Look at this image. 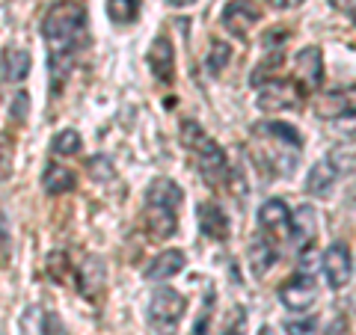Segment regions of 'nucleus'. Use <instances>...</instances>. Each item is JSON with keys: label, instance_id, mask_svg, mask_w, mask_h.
I'll list each match as a JSON object with an SVG mask.
<instances>
[{"label": "nucleus", "instance_id": "4be33fe9", "mask_svg": "<svg viewBox=\"0 0 356 335\" xmlns=\"http://www.w3.org/2000/svg\"><path fill=\"white\" fill-rule=\"evenodd\" d=\"M21 335H48V311L30 306L21 315Z\"/></svg>", "mask_w": 356, "mask_h": 335}, {"label": "nucleus", "instance_id": "f3484780", "mask_svg": "<svg viewBox=\"0 0 356 335\" xmlns=\"http://www.w3.org/2000/svg\"><path fill=\"white\" fill-rule=\"evenodd\" d=\"M291 238L294 243H300V252L312 247V240L318 238V217L312 205H300L291 217Z\"/></svg>", "mask_w": 356, "mask_h": 335}, {"label": "nucleus", "instance_id": "ddd939ff", "mask_svg": "<svg viewBox=\"0 0 356 335\" xmlns=\"http://www.w3.org/2000/svg\"><path fill=\"white\" fill-rule=\"evenodd\" d=\"M149 69L161 83H170L175 74V51L170 36H158L149 48Z\"/></svg>", "mask_w": 356, "mask_h": 335}, {"label": "nucleus", "instance_id": "cd10ccee", "mask_svg": "<svg viewBox=\"0 0 356 335\" xmlns=\"http://www.w3.org/2000/svg\"><path fill=\"white\" fill-rule=\"evenodd\" d=\"M270 6H276V9H285V6H294V0H267Z\"/></svg>", "mask_w": 356, "mask_h": 335}, {"label": "nucleus", "instance_id": "5701e85b", "mask_svg": "<svg viewBox=\"0 0 356 335\" xmlns=\"http://www.w3.org/2000/svg\"><path fill=\"white\" fill-rule=\"evenodd\" d=\"M229 60H232V48H229V44L220 42V39L211 42V51H208V60H205L208 72H211V74H220V72L229 65Z\"/></svg>", "mask_w": 356, "mask_h": 335}, {"label": "nucleus", "instance_id": "6e6552de", "mask_svg": "<svg viewBox=\"0 0 356 335\" xmlns=\"http://www.w3.org/2000/svg\"><path fill=\"white\" fill-rule=\"evenodd\" d=\"M280 300H282V306L285 309H291V311H306L315 306V300H318V288H315V279H312L309 273H294L288 282H282L280 288Z\"/></svg>", "mask_w": 356, "mask_h": 335}, {"label": "nucleus", "instance_id": "39448f33", "mask_svg": "<svg viewBox=\"0 0 356 335\" xmlns=\"http://www.w3.org/2000/svg\"><path fill=\"white\" fill-rule=\"evenodd\" d=\"M321 267H324V276H327V285L330 288H344L350 282L353 276V255H350V247L344 240H336L330 243L321 255Z\"/></svg>", "mask_w": 356, "mask_h": 335}, {"label": "nucleus", "instance_id": "f03ea898", "mask_svg": "<svg viewBox=\"0 0 356 335\" xmlns=\"http://www.w3.org/2000/svg\"><path fill=\"white\" fill-rule=\"evenodd\" d=\"M184 202V190L172 178H154L146 190V208H143V226L152 240L172 238L178 229V208Z\"/></svg>", "mask_w": 356, "mask_h": 335}, {"label": "nucleus", "instance_id": "1a4fd4ad", "mask_svg": "<svg viewBox=\"0 0 356 335\" xmlns=\"http://www.w3.org/2000/svg\"><path fill=\"white\" fill-rule=\"evenodd\" d=\"M321 81H324V57H321L318 48H303L294 57V83L303 89V92H312L318 89Z\"/></svg>", "mask_w": 356, "mask_h": 335}, {"label": "nucleus", "instance_id": "393cba45", "mask_svg": "<svg viewBox=\"0 0 356 335\" xmlns=\"http://www.w3.org/2000/svg\"><path fill=\"white\" fill-rule=\"evenodd\" d=\"M27 107H30V98H27V92H18L15 95V101H13V110H9V113H13V119H24L27 116Z\"/></svg>", "mask_w": 356, "mask_h": 335}, {"label": "nucleus", "instance_id": "9b49d317", "mask_svg": "<svg viewBox=\"0 0 356 335\" xmlns=\"http://www.w3.org/2000/svg\"><path fill=\"white\" fill-rule=\"evenodd\" d=\"M291 217H294V211H288L282 199H267L259 208V226L264 234H270V238L291 234Z\"/></svg>", "mask_w": 356, "mask_h": 335}, {"label": "nucleus", "instance_id": "dca6fc26", "mask_svg": "<svg viewBox=\"0 0 356 335\" xmlns=\"http://www.w3.org/2000/svg\"><path fill=\"white\" fill-rule=\"evenodd\" d=\"M196 214H199V229H202L205 238L222 240L229 234V217L222 214V208L217 202H199Z\"/></svg>", "mask_w": 356, "mask_h": 335}, {"label": "nucleus", "instance_id": "c756f323", "mask_svg": "<svg viewBox=\"0 0 356 335\" xmlns=\"http://www.w3.org/2000/svg\"><path fill=\"white\" fill-rule=\"evenodd\" d=\"M261 335H276V332H273L270 327H261Z\"/></svg>", "mask_w": 356, "mask_h": 335}, {"label": "nucleus", "instance_id": "412c9836", "mask_svg": "<svg viewBox=\"0 0 356 335\" xmlns=\"http://www.w3.org/2000/svg\"><path fill=\"white\" fill-rule=\"evenodd\" d=\"M81 146H83L81 133H77V131H72V128L60 131L57 137L51 140V152L57 154V158H72V154H77V152H81Z\"/></svg>", "mask_w": 356, "mask_h": 335}, {"label": "nucleus", "instance_id": "4468645a", "mask_svg": "<svg viewBox=\"0 0 356 335\" xmlns=\"http://www.w3.org/2000/svg\"><path fill=\"white\" fill-rule=\"evenodd\" d=\"M184 264H187V255L181 250H163L161 255L152 259V264L143 270V276H146L149 282H166V279L181 273Z\"/></svg>", "mask_w": 356, "mask_h": 335}, {"label": "nucleus", "instance_id": "aec40b11", "mask_svg": "<svg viewBox=\"0 0 356 335\" xmlns=\"http://www.w3.org/2000/svg\"><path fill=\"white\" fill-rule=\"evenodd\" d=\"M137 15H140V0H107V18L116 27L131 24Z\"/></svg>", "mask_w": 356, "mask_h": 335}, {"label": "nucleus", "instance_id": "c85d7f7f", "mask_svg": "<svg viewBox=\"0 0 356 335\" xmlns=\"http://www.w3.org/2000/svg\"><path fill=\"white\" fill-rule=\"evenodd\" d=\"M348 172H356V154H350V161H348Z\"/></svg>", "mask_w": 356, "mask_h": 335}, {"label": "nucleus", "instance_id": "423d86ee", "mask_svg": "<svg viewBox=\"0 0 356 335\" xmlns=\"http://www.w3.org/2000/svg\"><path fill=\"white\" fill-rule=\"evenodd\" d=\"M303 104V89L294 81H270L259 86V107L267 113H280V110H294Z\"/></svg>", "mask_w": 356, "mask_h": 335}, {"label": "nucleus", "instance_id": "a878e982", "mask_svg": "<svg viewBox=\"0 0 356 335\" xmlns=\"http://www.w3.org/2000/svg\"><path fill=\"white\" fill-rule=\"evenodd\" d=\"M48 335H69L65 323H63L57 315H51V311H48Z\"/></svg>", "mask_w": 356, "mask_h": 335}, {"label": "nucleus", "instance_id": "7c9ffc66", "mask_svg": "<svg viewBox=\"0 0 356 335\" xmlns=\"http://www.w3.org/2000/svg\"><path fill=\"white\" fill-rule=\"evenodd\" d=\"M353 15H356V9H353Z\"/></svg>", "mask_w": 356, "mask_h": 335}, {"label": "nucleus", "instance_id": "9d476101", "mask_svg": "<svg viewBox=\"0 0 356 335\" xmlns=\"http://www.w3.org/2000/svg\"><path fill=\"white\" fill-rule=\"evenodd\" d=\"M315 113L321 119H348V116H356V86L332 89V92L321 95Z\"/></svg>", "mask_w": 356, "mask_h": 335}, {"label": "nucleus", "instance_id": "20e7f679", "mask_svg": "<svg viewBox=\"0 0 356 335\" xmlns=\"http://www.w3.org/2000/svg\"><path fill=\"white\" fill-rule=\"evenodd\" d=\"M184 309H187V300L172 291V288H158L149 300V323L154 335H175L178 323L184 318Z\"/></svg>", "mask_w": 356, "mask_h": 335}, {"label": "nucleus", "instance_id": "f8f14e48", "mask_svg": "<svg viewBox=\"0 0 356 335\" xmlns=\"http://www.w3.org/2000/svg\"><path fill=\"white\" fill-rule=\"evenodd\" d=\"M339 175H341V170H339V163L332 161V154H330V158H324V161H318L309 170V175H306V193L309 196H318V199L332 196Z\"/></svg>", "mask_w": 356, "mask_h": 335}, {"label": "nucleus", "instance_id": "6ab92c4d", "mask_svg": "<svg viewBox=\"0 0 356 335\" xmlns=\"http://www.w3.org/2000/svg\"><path fill=\"white\" fill-rule=\"evenodd\" d=\"M30 54L24 48H6L3 51V81L6 83H21L30 74Z\"/></svg>", "mask_w": 356, "mask_h": 335}, {"label": "nucleus", "instance_id": "b1692460", "mask_svg": "<svg viewBox=\"0 0 356 335\" xmlns=\"http://www.w3.org/2000/svg\"><path fill=\"white\" fill-rule=\"evenodd\" d=\"M285 329H288V335H315V329H318V323H315V318H291V320H285Z\"/></svg>", "mask_w": 356, "mask_h": 335}, {"label": "nucleus", "instance_id": "0eeeda50", "mask_svg": "<svg viewBox=\"0 0 356 335\" xmlns=\"http://www.w3.org/2000/svg\"><path fill=\"white\" fill-rule=\"evenodd\" d=\"M222 27H226V33H232L235 39H247L250 36V27H255L261 21V9L252 3V0H232V3H226V9H222Z\"/></svg>", "mask_w": 356, "mask_h": 335}, {"label": "nucleus", "instance_id": "2eb2a0df", "mask_svg": "<svg viewBox=\"0 0 356 335\" xmlns=\"http://www.w3.org/2000/svg\"><path fill=\"white\" fill-rule=\"evenodd\" d=\"M280 259V250H276V238L270 234H255L252 243H250V264H252V273L255 276H264L270 267Z\"/></svg>", "mask_w": 356, "mask_h": 335}, {"label": "nucleus", "instance_id": "a211bd4d", "mask_svg": "<svg viewBox=\"0 0 356 335\" xmlns=\"http://www.w3.org/2000/svg\"><path fill=\"white\" fill-rule=\"evenodd\" d=\"M42 187H44V193H51V196L69 193V190H74V172L69 170V166L48 163L44 172H42Z\"/></svg>", "mask_w": 356, "mask_h": 335}, {"label": "nucleus", "instance_id": "7ed1b4c3", "mask_svg": "<svg viewBox=\"0 0 356 335\" xmlns=\"http://www.w3.org/2000/svg\"><path fill=\"white\" fill-rule=\"evenodd\" d=\"M181 140L187 152L193 154V161L199 166V172L208 184H222L229 178V161H226V152H222L208 133L196 125L193 119H187L181 125Z\"/></svg>", "mask_w": 356, "mask_h": 335}, {"label": "nucleus", "instance_id": "f257e3e1", "mask_svg": "<svg viewBox=\"0 0 356 335\" xmlns=\"http://www.w3.org/2000/svg\"><path fill=\"white\" fill-rule=\"evenodd\" d=\"M86 33V9L74 0H63L48 9L42 18V39L48 44V72L51 86L57 89V81H63L72 72Z\"/></svg>", "mask_w": 356, "mask_h": 335}, {"label": "nucleus", "instance_id": "bb28decb", "mask_svg": "<svg viewBox=\"0 0 356 335\" xmlns=\"http://www.w3.org/2000/svg\"><path fill=\"white\" fill-rule=\"evenodd\" d=\"M341 327H344V320H336V323H330V327H327V332H324V335H339V332H341Z\"/></svg>", "mask_w": 356, "mask_h": 335}]
</instances>
